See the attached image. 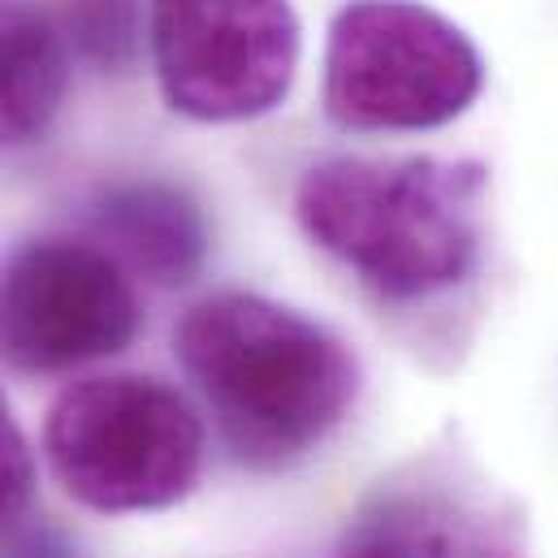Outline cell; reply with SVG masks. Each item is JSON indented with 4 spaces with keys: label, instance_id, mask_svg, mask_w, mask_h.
I'll list each match as a JSON object with an SVG mask.
<instances>
[{
    "label": "cell",
    "instance_id": "1",
    "mask_svg": "<svg viewBox=\"0 0 558 558\" xmlns=\"http://www.w3.org/2000/svg\"><path fill=\"white\" fill-rule=\"evenodd\" d=\"M173 355L247 468L299 463L360 399V360L333 329L247 290L199 299L173 329Z\"/></svg>",
    "mask_w": 558,
    "mask_h": 558
},
{
    "label": "cell",
    "instance_id": "2",
    "mask_svg": "<svg viewBox=\"0 0 558 558\" xmlns=\"http://www.w3.org/2000/svg\"><path fill=\"white\" fill-rule=\"evenodd\" d=\"M489 173L441 156H329L303 169L294 217L303 234L390 303L433 299L481 256Z\"/></svg>",
    "mask_w": 558,
    "mask_h": 558
},
{
    "label": "cell",
    "instance_id": "3",
    "mask_svg": "<svg viewBox=\"0 0 558 558\" xmlns=\"http://www.w3.org/2000/svg\"><path fill=\"white\" fill-rule=\"evenodd\" d=\"M44 454L57 485L87 511H165L199 481L204 424L156 377H87L52 399Z\"/></svg>",
    "mask_w": 558,
    "mask_h": 558
},
{
    "label": "cell",
    "instance_id": "4",
    "mask_svg": "<svg viewBox=\"0 0 558 558\" xmlns=\"http://www.w3.org/2000/svg\"><path fill=\"white\" fill-rule=\"evenodd\" d=\"M476 44L416 0H355L325 44V113L342 131H437L472 109Z\"/></svg>",
    "mask_w": 558,
    "mask_h": 558
},
{
    "label": "cell",
    "instance_id": "5",
    "mask_svg": "<svg viewBox=\"0 0 558 558\" xmlns=\"http://www.w3.org/2000/svg\"><path fill=\"white\" fill-rule=\"evenodd\" d=\"M147 44L165 105L191 122L265 118L299 70L290 0H147Z\"/></svg>",
    "mask_w": 558,
    "mask_h": 558
},
{
    "label": "cell",
    "instance_id": "6",
    "mask_svg": "<svg viewBox=\"0 0 558 558\" xmlns=\"http://www.w3.org/2000/svg\"><path fill=\"white\" fill-rule=\"evenodd\" d=\"M140 333L126 269L96 243L35 239L0 269V364L70 373L122 355Z\"/></svg>",
    "mask_w": 558,
    "mask_h": 558
},
{
    "label": "cell",
    "instance_id": "7",
    "mask_svg": "<svg viewBox=\"0 0 558 558\" xmlns=\"http://www.w3.org/2000/svg\"><path fill=\"white\" fill-rule=\"evenodd\" d=\"M333 558H524L476 507L433 485L377 494L342 533Z\"/></svg>",
    "mask_w": 558,
    "mask_h": 558
},
{
    "label": "cell",
    "instance_id": "8",
    "mask_svg": "<svg viewBox=\"0 0 558 558\" xmlns=\"http://www.w3.org/2000/svg\"><path fill=\"white\" fill-rule=\"evenodd\" d=\"M92 230L122 269L156 286H186L208 256L204 208L169 182H122L100 191Z\"/></svg>",
    "mask_w": 558,
    "mask_h": 558
},
{
    "label": "cell",
    "instance_id": "9",
    "mask_svg": "<svg viewBox=\"0 0 558 558\" xmlns=\"http://www.w3.org/2000/svg\"><path fill=\"white\" fill-rule=\"evenodd\" d=\"M65 83L70 44L57 22L26 0H0V151L52 126Z\"/></svg>",
    "mask_w": 558,
    "mask_h": 558
},
{
    "label": "cell",
    "instance_id": "10",
    "mask_svg": "<svg viewBox=\"0 0 558 558\" xmlns=\"http://www.w3.org/2000/svg\"><path fill=\"white\" fill-rule=\"evenodd\" d=\"M70 48L105 70H122L140 44V0H52L48 13Z\"/></svg>",
    "mask_w": 558,
    "mask_h": 558
},
{
    "label": "cell",
    "instance_id": "11",
    "mask_svg": "<svg viewBox=\"0 0 558 558\" xmlns=\"http://www.w3.org/2000/svg\"><path fill=\"white\" fill-rule=\"evenodd\" d=\"M31 489H35V454L13 408L0 395V533L26 511Z\"/></svg>",
    "mask_w": 558,
    "mask_h": 558
},
{
    "label": "cell",
    "instance_id": "12",
    "mask_svg": "<svg viewBox=\"0 0 558 558\" xmlns=\"http://www.w3.org/2000/svg\"><path fill=\"white\" fill-rule=\"evenodd\" d=\"M9 558H74V550H70L57 533L39 529V533H26V537L9 550Z\"/></svg>",
    "mask_w": 558,
    "mask_h": 558
}]
</instances>
